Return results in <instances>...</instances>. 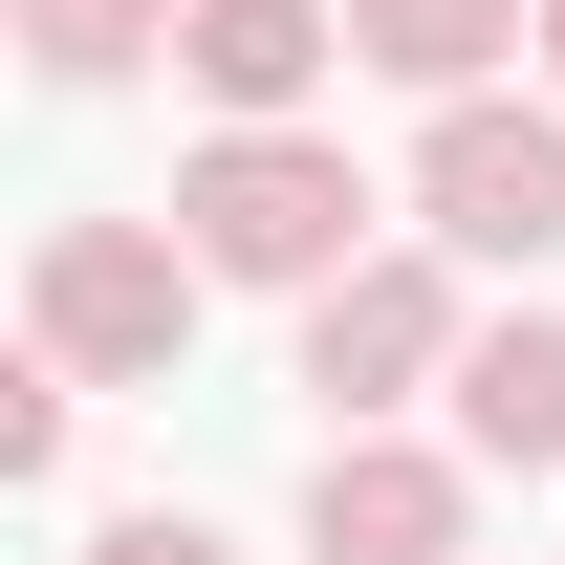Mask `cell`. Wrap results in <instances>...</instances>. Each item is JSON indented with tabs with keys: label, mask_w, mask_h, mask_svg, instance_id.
Segmentation results:
<instances>
[{
	"label": "cell",
	"mask_w": 565,
	"mask_h": 565,
	"mask_svg": "<svg viewBox=\"0 0 565 565\" xmlns=\"http://www.w3.org/2000/svg\"><path fill=\"white\" fill-rule=\"evenodd\" d=\"M327 44H349V0H196V22H174V66L217 87V131H282V109L327 87Z\"/></svg>",
	"instance_id": "cell-6"
},
{
	"label": "cell",
	"mask_w": 565,
	"mask_h": 565,
	"mask_svg": "<svg viewBox=\"0 0 565 565\" xmlns=\"http://www.w3.org/2000/svg\"><path fill=\"white\" fill-rule=\"evenodd\" d=\"M500 44H544V0H349V66L435 87V109H479V66H500Z\"/></svg>",
	"instance_id": "cell-7"
},
{
	"label": "cell",
	"mask_w": 565,
	"mask_h": 565,
	"mask_svg": "<svg viewBox=\"0 0 565 565\" xmlns=\"http://www.w3.org/2000/svg\"><path fill=\"white\" fill-rule=\"evenodd\" d=\"M457 349H479V327H457V282L435 262H349L327 282V305H305V392H327V414H392V392H457Z\"/></svg>",
	"instance_id": "cell-4"
},
{
	"label": "cell",
	"mask_w": 565,
	"mask_h": 565,
	"mask_svg": "<svg viewBox=\"0 0 565 565\" xmlns=\"http://www.w3.org/2000/svg\"><path fill=\"white\" fill-rule=\"evenodd\" d=\"M414 196H435V239L457 262H565V109H435V152H414Z\"/></svg>",
	"instance_id": "cell-3"
},
{
	"label": "cell",
	"mask_w": 565,
	"mask_h": 565,
	"mask_svg": "<svg viewBox=\"0 0 565 565\" xmlns=\"http://www.w3.org/2000/svg\"><path fill=\"white\" fill-rule=\"evenodd\" d=\"M457 522H479V500H457V457H414V435H327V457H305V544L327 565H457Z\"/></svg>",
	"instance_id": "cell-5"
},
{
	"label": "cell",
	"mask_w": 565,
	"mask_h": 565,
	"mask_svg": "<svg viewBox=\"0 0 565 565\" xmlns=\"http://www.w3.org/2000/svg\"><path fill=\"white\" fill-rule=\"evenodd\" d=\"M196 349V239H152V217H66L44 239V370L87 392H131V370Z\"/></svg>",
	"instance_id": "cell-2"
},
{
	"label": "cell",
	"mask_w": 565,
	"mask_h": 565,
	"mask_svg": "<svg viewBox=\"0 0 565 565\" xmlns=\"http://www.w3.org/2000/svg\"><path fill=\"white\" fill-rule=\"evenodd\" d=\"M22 44H44V87H109L174 44V0H22Z\"/></svg>",
	"instance_id": "cell-9"
},
{
	"label": "cell",
	"mask_w": 565,
	"mask_h": 565,
	"mask_svg": "<svg viewBox=\"0 0 565 565\" xmlns=\"http://www.w3.org/2000/svg\"><path fill=\"white\" fill-rule=\"evenodd\" d=\"M87 565H217V522H109Z\"/></svg>",
	"instance_id": "cell-10"
},
{
	"label": "cell",
	"mask_w": 565,
	"mask_h": 565,
	"mask_svg": "<svg viewBox=\"0 0 565 565\" xmlns=\"http://www.w3.org/2000/svg\"><path fill=\"white\" fill-rule=\"evenodd\" d=\"M544 66H565V0H544Z\"/></svg>",
	"instance_id": "cell-11"
},
{
	"label": "cell",
	"mask_w": 565,
	"mask_h": 565,
	"mask_svg": "<svg viewBox=\"0 0 565 565\" xmlns=\"http://www.w3.org/2000/svg\"><path fill=\"white\" fill-rule=\"evenodd\" d=\"M457 435H479L500 479H544V457H565V327H544V305L457 349Z\"/></svg>",
	"instance_id": "cell-8"
},
{
	"label": "cell",
	"mask_w": 565,
	"mask_h": 565,
	"mask_svg": "<svg viewBox=\"0 0 565 565\" xmlns=\"http://www.w3.org/2000/svg\"><path fill=\"white\" fill-rule=\"evenodd\" d=\"M174 239H196V282H282V305H327V282L370 262V174L327 131H217L196 174H174Z\"/></svg>",
	"instance_id": "cell-1"
}]
</instances>
